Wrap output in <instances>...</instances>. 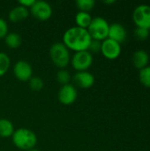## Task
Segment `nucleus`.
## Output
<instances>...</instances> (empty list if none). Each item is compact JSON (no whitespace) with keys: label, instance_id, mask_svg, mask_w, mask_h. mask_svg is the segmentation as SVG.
Wrapping results in <instances>:
<instances>
[{"label":"nucleus","instance_id":"1","mask_svg":"<svg viewBox=\"0 0 150 151\" xmlns=\"http://www.w3.org/2000/svg\"><path fill=\"white\" fill-rule=\"evenodd\" d=\"M91 40L92 38L88 29L77 26L69 27L63 35V43L69 50H72L75 52L88 50Z\"/></svg>","mask_w":150,"mask_h":151},{"label":"nucleus","instance_id":"2","mask_svg":"<svg viewBox=\"0 0 150 151\" xmlns=\"http://www.w3.org/2000/svg\"><path fill=\"white\" fill-rule=\"evenodd\" d=\"M13 144L19 150H29L34 149L37 143L36 134L30 129L27 128H19L14 131L11 135Z\"/></svg>","mask_w":150,"mask_h":151},{"label":"nucleus","instance_id":"3","mask_svg":"<svg viewBox=\"0 0 150 151\" xmlns=\"http://www.w3.org/2000/svg\"><path fill=\"white\" fill-rule=\"evenodd\" d=\"M50 57L52 62L60 68L65 67L70 62L69 49L63 42H54L50 46Z\"/></svg>","mask_w":150,"mask_h":151},{"label":"nucleus","instance_id":"4","mask_svg":"<svg viewBox=\"0 0 150 151\" xmlns=\"http://www.w3.org/2000/svg\"><path fill=\"white\" fill-rule=\"evenodd\" d=\"M110 25L103 17L92 18L91 23L87 28L91 38L98 41H103L108 38Z\"/></svg>","mask_w":150,"mask_h":151},{"label":"nucleus","instance_id":"5","mask_svg":"<svg viewBox=\"0 0 150 151\" xmlns=\"http://www.w3.org/2000/svg\"><path fill=\"white\" fill-rule=\"evenodd\" d=\"M93 64L92 53L88 50L77 51L72 58V65L78 72L87 71Z\"/></svg>","mask_w":150,"mask_h":151},{"label":"nucleus","instance_id":"6","mask_svg":"<svg viewBox=\"0 0 150 151\" xmlns=\"http://www.w3.org/2000/svg\"><path fill=\"white\" fill-rule=\"evenodd\" d=\"M133 19L137 27L150 29V5H138L133 11Z\"/></svg>","mask_w":150,"mask_h":151},{"label":"nucleus","instance_id":"7","mask_svg":"<svg viewBox=\"0 0 150 151\" xmlns=\"http://www.w3.org/2000/svg\"><path fill=\"white\" fill-rule=\"evenodd\" d=\"M30 12L35 19L44 21L51 17L52 7L48 2L38 0L30 7Z\"/></svg>","mask_w":150,"mask_h":151},{"label":"nucleus","instance_id":"8","mask_svg":"<svg viewBox=\"0 0 150 151\" xmlns=\"http://www.w3.org/2000/svg\"><path fill=\"white\" fill-rule=\"evenodd\" d=\"M101 52L108 59H116L121 53V45L112 39L106 38L105 40L102 41Z\"/></svg>","mask_w":150,"mask_h":151},{"label":"nucleus","instance_id":"9","mask_svg":"<svg viewBox=\"0 0 150 151\" xmlns=\"http://www.w3.org/2000/svg\"><path fill=\"white\" fill-rule=\"evenodd\" d=\"M78 96V91L76 88L72 84L63 85L57 93V98L59 102L65 105H69L73 104Z\"/></svg>","mask_w":150,"mask_h":151},{"label":"nucleus","instance_id":"10","mask_svg":"<svg viewBox=\"0 0 150 151\" xmlns=\"http://www.w3.org/2000/svg\"><path fill=\"white\" fill-rule=\"evenodd\" d=\"M15 77L21 81H28L33 75V68L26 60H19L13 66Z\"/></svg>","mask_w":150,"mask_h":151},{"label":"nucleus","instance_id":"11","mask_svg":"<svg viewBox=\"0 0 150 151\" xmlns=\"http://www.w3.org/2000/svg\"><path fill=\"white\" fill-rule=\"evenodd\" d=\"M72 80L74 84L81 88H89L95 83V76L88 71L77 72Z\"/></svg>","mask_w":150,"mask_h":151},{"label":"nucleus","instance_id":"12","mask_svg":"<svg viewBox=\"0 0 150 151\" xmlns=\"http://www.w3.org/2000/svg\"><path fill=\"white\" fill-rule=\"evenodd\" d=\"M126 37L127 32L123 25H121L120 23H112L110 25L108 38L112 39L118 43H121L126 41Z\"/></svg>","mask_w":150,"mask_h":151},{"label":"nucleus","instance_id":"13","mask_svg":"<svg viewBox=\"0 0 150 151\" xmlns=\"http://www.w3.org/2000/svg\"><path fill=\"white\" fill-rule=\"evenodd\" d=\"M29 15V10L28 8L22 6V5H17L13 7L10 12H9V19L12 22L18 23L20 21H23L27 18Z\"/></svg>","mask_w":150,"mask_h":151},{"label":"nucleus","instance_id":"14","mask_svg":"<svg viewBox=\"0 0 150 151\" xmlns=\"http://www.w3.org/2000/svg\"><path fill=\"white\" fill-rule=\"evenodd\" d=\"M149 61V56L144 50H138L133 55V63L138 69L146 67Z\"/></svg>","mask_w":150,"mask_h":151},{"label":"nucleus","instance_id":"15","mask_svg":"<svg viewBox=\"0 0 150 151\" xmlns=\"http://www.w3.org/2000/svg\"><path fill=\"white\" fill-rule=\"evenodd\" d=\"M14 131V127L11 120L7 119H0V137H11Z\"/></svg>","mask_w":150,"mask_h":151},{"label":"nucleus","instance_id":"16","mask_svg":"<svg viewBox=\"0 0 150 151\" xmlns=\"http://www.w3.org/2000/svg\"><path fill=\"white\" fill-rule=\"evenodd\" d=\"M91 20H92V17L89 14V12L79 11L75 15V22L77 27L87 29L90 25Z\"/></svg>","mask_w":150,"mask_h":151},{"label":"nucleus","instance_id":"17","mask_svg":"<svg viewBox=\"0 0 150 151\" xmlns=\"http://www.w3.org/2000/svg\"><path fill=\"white\" fill-rule=\"evenodd\" d=\"M4 42H5V44L9 48L17 49L21 44V37L19 34L18 33H15V32L8 33L7 35L4 37Z\"/></svg>","mask_w":150,"mask_h":151},{"label":"nucleus","instance_id":"18","mask_svg":"<svg viewBox=\"0 0 150 151\" xmlns=\"http://www.w3.org/2000/svg\"><path fill=\"white\" fill-rule=\"evenodd\" d=\"M10 65H11L10 57L4 52H0V77L3 76L8 71Z\"/></svg>","mask_w":150,"mask_h":151},{"label":"nucleus","instance_id":"19","mask_svg":"<svg viewBox=\"0 0 150 151\" xmlns=\"http://www.w3.org/2000/svg\"><path fill=\"white\" fill-rule=\"evenodd\" d=\"M139 79L143 86L150 88V65H147L140 70Z\"/></svg>","mask_w":150,"mask_h":151},{"label":"nucleus","instance_id":"20","mask_svg":"<svg viewBox=\"0 0 150 151\" xmlns=\"http://www.w3.org/2000/svg\"><path fill=\"white\" fill-rule=\"evenodd\" d=\"M95 4V0H77L76 1L77 8L81 12H88L94 8Z\"/></svg>","mask_w":150,"mask_h":151},{"label":"nucleus","instance_id":"21","mask_svg":"<svg viewBox=\"0 0 150 151\" xmlns=\"http://www.w3.org/2000/svg\"><path fill=\"white\" fill-rule=\"evenodd\" d=\"M28 86L34 91H40L44 87V82L39 76H32L28 81Z\"/></svg>","mask_w":150,"mask_h":151},{"label":"nucleus","instance_id":"22","mask_svg":"<svg viewBox=\"0 0 150 151\" xmlns=\"http://www.w3.org/2000/svg\"><path fill=\"white\" fill-rule=\"evenodd\" d=\"M57 81L63 85H66V84H69V81H71V74L68 71L66 70H64V69H61L59 70L57 73Z\"/></svg>","mask_w":150,"mask_h":151},{"label":"nucleus","instance_id":"23","mask_svg":"<svg viewBox=\"0 0 150 151\" xmlns=\"http://www.w3.org/2000/svg\"><path fill=\"white\" fill-rule=\"evenodd\" d=\"M149 29L144 28V27H136V28L134 29V36L141 41L146 40L149 36Z\"/></svg>","mask_w":150,"mask_h":151},{"label":"nucleus","instance_id":"24","mask_svg":"<svg viewBox=\"0 0 150 151\" xmlns=\"http://www.w3.org/2000/svg\"><path fill=\"white\" fill-rule=\"evenodd\" d=\"M101 47H102V41H98V40H95L92 39L91 42L89 44L88 50H90L92 52H99L101 51Z\"/></svg>","mask_w":150,"mask_h":151},{"label":"nucleus","instance_id":"25","mask_svg":"<svg viewBox=\"0 0 150 151\" xmlns=\"http://www.w3.org/2000/svg\"><path fill=\"white\" fill-rule=\"evenodd\" d=\"M8 34V24L3 18H0V39L4 38Z\"/></svg>","mask_w":150,"mask_h":151},{"label":"nucleus","instance_id":"26","mask_svg":"<svg viewBox=\"0 0 150 151\" xmlns=\"http://www.w3.org/2000/svg\"><path fill=\"white\" fill-rule=\"evenodd\" d=\"M34 2H35V0H19V3L20 5L25 6L27 8H28V7L30 8L34 4Z\"/></svg>","mask_w":150,"mask_h":151},{"label":"nucleus","instance_id":"27","mask_svg":"<svg viewBox=\"0 0 150 151\" xmlns=\"http://www.w3.org/2000/svg\"><path fill=\"white\" fill-rule=\"evenodd\" d=\"M103 3H105V4H113V3H115V1H114V0H111V1H103Z\"/></svg>","mask_w":150,"mask_h":151},{"label":"nucleus","instance_id":"28","mask_svg":"<svg viewBox=\"0 0 150 151\" xmlns=\"http://www.w3.org/2000/svg\"><path fill=\"white\" fill-rule=\"evenodd\" d=\"M27 151H40L39 150H36V149H31V150H27Z\"/></svg>","mask_w":150,"mask_h":151},{"label":"nucleus","instance_id":"29","mask_svg":"<svg viewBox=\"0 0 150 151\" xmlns=\"http://www.w3.org/2000/svg\"><path fill=\"white\" fill-rule=\"evenodd\" d=\"M149 32H150V29H149Z\"/></svg>","mask_w":150,"mask_h":151},{"label":"nucleus","instance_id":"30","mask_svg":"<svg viewBox=\"0 0 150 151\" xmlns=\"http://www.w3.org/2000/svg\"><path fill=\"white\" fill-rule=\"evenodd\" d=\"M0 151H1V150H0Z\"/></svg>","mask_w":150,"mask_h":151}]
</instances>
